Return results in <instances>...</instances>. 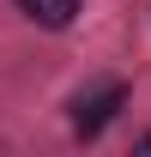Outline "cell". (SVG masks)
Listing matches in <instances>:
<instances>
[{"label":"cell","mask_w":151,"mask_h":157,"mask_svg":"<svg viewBox=\"0 0 151 157\" xmlns=\"http://www.w3.org/2000/svg\"><path fill=\"white\" fill-rule=\"evenodd\" d=\"M121 109H127V85H121V78H103V85H91V91L73 97V133L79 139H97Z\"/></svg>","instance_id":"6da1fadb"},{"label":"cell","mask_w":151,"mask_h":157,"mask_svg":"<svg viewBox=\"0 0 151 157\" xmlns=\"http://www.w3.org/2000/svg\"><path fill=\"white\" fill-rule=\"evenodd\" d=\"M18 12L30 24H42V30H67L79 18V0H18Z\"/></svg>","instance_id":"7a4b0ae2"},{"label":"cell","mask_w":151,"mask_h":157,"mask_svg":"<svg viewBox=\"0 0 151 157\" xmlns=\"http://www.w3.org/2000/svg\"><path fill=\"white\" fill-rule=\"evenodd\" d=\"M139 151H151V133H145V139H139Z\"/></svg>","instance_id":"3957f363"}]
</instances>
